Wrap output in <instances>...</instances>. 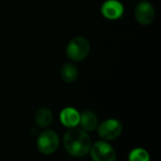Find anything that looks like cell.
I'll use <instances>...</instances> for the list:
<instances>
[{
    "mask_svg": "<svg viewBox=\"0 0 161 161\" xmlns=\"http://www.w3.org/2000/svg\"><path fill=\"white\" fill-rule=\"evenodd\" d=\"M63 145L69 155L81 158L90 152L92 140L86 131L75 127L65 133L63 138Z\"/></svg>",
    "mask_w": 161,
    "mask_h": 161,
    "instance_id": "6da1fadb",
    "label": "cell"
},
{
    "mask_svg": "<svg viewBox=\"0 0 161 161\" xmlns=\"http://www.w3.org/2000/svg\"><path fill=\"white\" fill-rule=\"evenodd\" d=\"M91 44L85 37L77 36L73 38L66 47V55L73 61H81L86 58L90 53Z\"/></svg>",
    "mask_w": 161,
    "mask_h": 161,
    "instance_id": "7a4b0ae2",
    "label": "cell"
},
{
    "mask_svg": "<svg viewBox=\"0 0 161 161\" xmlns=\"http://www.w3.org/2000/svg\"><path fill=\"white\" fill-rule=\"evenodd\" d=\"M59 146V138L53 130H44L39 135L37 147L43 155H52Z\"/></svg>",
    "mask_w": 161,
    "mask_h": 161,
    "instance_id": "3957f363",
    "label": "cell"
},
{
    "mask_svg": "<svg viewBox=\"0 0 161 161\" xmlns=\"http://www.w3.org/2000/svg\"><path fill=\"white\" fill-rule=\"evenodd\" d=\"M97 132L103 141H113L121 136L123 132V125L116 119H108L97 126Z\"/></svg>",
    "mask_w": 161,
    "mask_h": 161,
    "instance_id": "277c9868",
    "label": "cell"
},
{
    "mask_svg": "<svg viewBox=\"0 0 161 161\" xmlns=\"http://www.w3.org/2000/svg\"><path fill=\"white\" fill-rule=\"evenodd\" d=\"M91 157L93 161H115L116 152L114 148L106 141L96 142L90 149Z\"/></svg>",
    "mask_w": 161,
    "mask_h": 161,
    "instance_id": "5b68a950",
    "label": "cell"
},
{
    "mask_svg": "<svg viewBox=\"0 0 161 161\" xmlns=\"http://www.w3.org/2000/svg\"><path fill=\"white\" fill-rule=\"evenodd\" d=\"M156 11L153 5L148 1L140 2L135 8V18L141 25H150L155 19Z\"/></svg>",
    "mask_w": 161,
    "mask_h": 161,
    "instance_id": "8992f818",
    "label": "cell"
},
{
    "mask_svg": "<svg viewBox=\"0 0 161 161\" xmlns=\"http://www.w3.org/2000/svg\"><path fill=\"white\" fill-rule=\"evenodd\" d=\"M101 12L108 20H117L124 13V6L118 0H107L101 7Z\"/></svg>",
    "mask_w": 161,
    "mask_h": 161,
    "instance_id": "52a82bcc",
    "label": "cell"
},
{
    "mask_svg": "<svg viewBox=\"0 0 161 161\" xmlns=\"http://www.w3.org/2000/svg\"><path fill=\"white\" fill-rule=\"evenodd\" d=\"M80 113L74 108H65L59 114L61 124L68 128H75L79 125Z\"/></svg>",
    "mask_w": 161,
    "mask_h": 161,
    "instance_id": "ba28073f",
    "label": "cell"
},
{
    "mask_svg": "<svg viewBox=\"0 0 161 161\" xmlns=\"http://www.w3.org/2000/svg\"><path fill=\"white\" fill-rule=\"evenodd\" d=\"M79 124L84 131L92 132L98 126V118L93 111L86 109L80 114Z\"/></svg>",
    "mask_w": 161,
    "mask_h": 161,
    "instance_id": "9c48e42d",
    "label": "cell"
},
{
    "mask_svg": "<svg viewBox=\"0 0 161 161\" xmlns=\"http://www.w3.org/2000/svg\"><path fill=\"white\" fill-rule=\"evenodd\" d=\"M35 123L42 128L48 127L53 122V114L47 108H39L34 115Z\"/></svg>",
    "mask_w": 161,
    "mask_h": 161,
    "instance_id": "30bf717a",
    "label": "cell"
},
{
    "mask_svg": "<svg viewBox=\"0 0 161 161\" xmlns=\"http://www.w3.org/2000/svg\"><path fill=\"white\" fill-rule=\"evenodd\" d=\"M78 70L76 66L71 62L65 63L60 69V77L66 83H73L78 77Z\"/></svg>",
    "mask_w": 161,
    "mask_h": 161,
    "instance_id": "8fae6325",
    "label": "cell"
},
{
    "mask_svg": "<svg viewBox=\"0 0 161 161\" xmlns=\"http://www.w3.org/2000/svg\"><path fill=\"white\" fill-rule=\"evenodd\" d=\"M128 161H150V156L146 150L142 148H136L130 152Z\"/></svg>",
    "mask_w": 161,
    "mask_h": 161,
    "instance_id": "7c38bea8",
    "label": "cell"
},
{
    "mask_svg": "<svg viewBox=\"0 0 161 161\" xmlns=\"http://www.w3.org/2000/svg\"><path fill=\"white\" fill-rule=\"evenodd\" d=\"M130 1H135V0H130Z\"/></svg>",
    "mask_w": 161,
    "mask_h": 161,
    "instance_id": "4fadbf2b",
    "label": "cell"
}]
</instances>
